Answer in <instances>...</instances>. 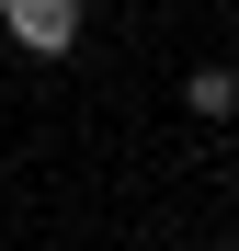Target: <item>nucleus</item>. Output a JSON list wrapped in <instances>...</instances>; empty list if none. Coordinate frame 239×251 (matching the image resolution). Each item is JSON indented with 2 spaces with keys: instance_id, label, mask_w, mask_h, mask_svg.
<instances>
[{
  "instance_id": "nucleus-2",
  "label": "nucleus",
  "mask_w": 239,
  "mask_h": 251,
  "mask_svg": "<svg viewBox=\"0 0 239 251\" xmlns=\"http://www.w3.org/2000/svg\"><path fill=\"white\" fill-rule=\"evenodd\" d=\"M182 103H194V126H228V114H239V69H217V57H205V69L182 80Z\"/></svg>"
},
{
  "instance_id": "nucleus-1",
  "label": "nucleus",
  "mask_w": 239,
  "mask_h": 251,
  "mask_svg": "<svg viewBox=\"0 0 239 251\" xmlns=\"http://www.w3.org/2000/svg\"><path fill=\"white\" fill-rule=\"evenodd\" d=\"M80 0H0V34H12L23 57H80Z\"/></svg>"
}]
</instances>
